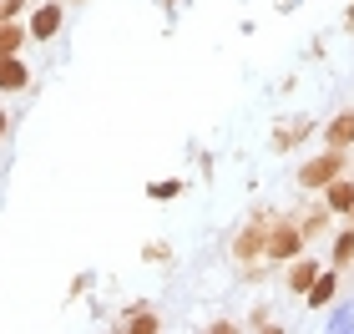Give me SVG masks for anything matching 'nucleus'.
<instances>
[{"label": "nucleus", "mask_w": 354, "mask_h": 334, "mask_svg": "<svg viewBox=\"0 0 354 334\" xmlns=\"http://www.w3.org/2000/svg\"><path fill=\"white\" fill-rule=\"evenodd\" d=\"M319 274H324V268H319L314 259H304V253H299V259L288 263V289H294V294L304 299V294H309V284H314Z\"/></svg>", "instance_id": "nucleus-5"}, {"label": "nucleus", "mask_w": 354, "mask_h": 334, "mask_svg": "<svg viewBox=\"0 0 354 334\" xmlns=\"http://www.w3.org/2000/svg\"><path fill=\"white\" fill-rule=\"evenodd\" d=\"M329 259H334V268L354 263V223H349L344 233H334V253H329Z\"/></svg>", "instance_id": "nucleus-11"}, {"label": "nucleus", "mask_w": 354, "mask_h": 334, "mask_svg": "<svg viewBox=\"0 0 354 334\" xmlns=\"http://www.w3.org/2000/svg\"><path fill=\"white\" fill-rule=\"evenodd\" d=\"M339 172H344V152L339 147H324V157H309V163L299 167V187H304V193H324Z\"/></svg>", "instance_id": "nucleus-1"}, {"label": "nucleus", "mask_w": 354, "mask_h": 334, "mask_svg": "<svg viewBox=\"0 0 354 334\" xmlns=\"http://www.w3.org/2000/svg\"><path fill=\"white\" fill-rule=\"evenodd\" d=\"M183 193V183H152L147 187V198H157V203H167V198H177Z\"/></svg>", "instance_id": "nucleus-14"}, {"label": "nucleus", "mask_w": 354, "mask_h": 334, "mask_svg": "<svg viewBox=\"0 0 354 334\" xmlns=\"http://www.w3.org/2000/svg\"><path fill=\"white\" fill-rule=\"evenodd\" d=\"M324 203H329L334 213H344V218H349V208H354V183L344 178V172H339V178H334V183L324 187Z\"/></svg>", "instance_id": "nucleus-7"}, {"label": "nucleus", "mask_w": 354, "mask_h": 334, "mask_svg": "<svg viewBox=\"0 0 354 334\" xmlns=\"http://www.w3.org/2000/svg\"><path fill=\"white\" fill-rule=\"evenodd\" d=\"M6 127H10V122H6V111H0V137H6Z\"/></svg>", "instance_id": "nucleus-17"}, {"label": "nucleus", "mask_w": 354, "mask_h": 334, "mask_svg": "<svg viewBox=\"0 0 354 334\" xmlns=\"http://www.w3.org/2000/svg\"><path fill=\"white\" fill-rule=\"evenodd\" d=\"M263 253H268V228H263V218H259V223H248V228L238 233L233 259H238V263H248V259H263Z\"/></svg>", "instance_id": "nucleus-3"}, {"label": "nucleus", "mask_w": 354, "mask_h": 334, "mask_svg": "<svg viewBox=\"0 0 354 334\" xmlns=\"http://www.w3.org/2000/svg\"><path fill=\"white\" fill-rule=\"evenodd\" d=\"M329 213H334V208H329L324 198H319V208H314L309 218L299 223V228H304V238H319V233H324V228H329Z\"/></svg>", "instance_id": "nucleus-12"}, {"label": "nucleus", "mask_w": 354, "mask_h": 334, "mask_svg": "<svg viewBox=\"0 0 354 334\" xmlns=\"http://www.w3.org/2000/svg\"><path fill=\"white\" fill-rule=\"evenodd\" d=\"M349 142H354V106H349V111H339V117L324 127V147H339V152H344Z\"/></svg>", "instance_id": "nucleus-6"}, {"label": "nucleus", "mask_w": 354, "mask_h": 334, "mask_svg": "<svg viewBox=\"0 0 354 334\" xmlns=\"http://www.w3.org/2000/svg\"><path fill=\"white\" fill-rule=\"evenodd\" d=\"M132 329H137V334H152V329H157V319H152V314H137Z\"/></svg>", "instance_id": "nucleus-15"}, {"label": "nucleus", "mask_w": 354, "mask_h": 334, "mask_svg": "<svg viewBox=\"0 0 354 334\" xmlns=\"http://www.w3.org/2000/svg\"><path fill=\"white\" fill-rule=\"evenodd\" d=\"M30 82V71L21 66V61H15V56H0V91H21Z\"/></svg>", "instance_id": "nucleus-9"}, {"label": "nucleus", "mask_w": 354, "mask_h": 334, "mask_svg": "<svg viewBox=\"0 0 354 334\" xmlns=\"http://www.w3.org/2000/svg\"><path fill=\"white\" fill-rule=\"evenodd\" d=\"M334 294H339V268H324V274L309 284L304 304H309V309H324V304H334Z\"/></svg>", "instance_id": "nucleus-4"}, {"label": "nucleus", "mask_w": 354, "mask_h": 334, "mask_svg": "<svg viewBox=\"0 0 354 334\" xmlns=\"http://www.w3.org/2000/svg\"><path fill=\"white\" fill-rule=\"evenodd\" d=\"M30 36V30H21V26H10V21H0V56H15L21 51V41Z\"/></svg>", "instance_id": "nucleus-13"}, {"label": "nucleus", "mask_w": 354, "mask_h": 334, "mask_svg": "<svg viewBox=\"0 0 354 334\" xmlns=\"http://www.w3.org/2000/svg\"><path fill=\"white\" fill-rule=\"evenodd\" d=\"M304 243H309V238H304V228H299L294 218H288V223H273V228H268V253H263V259H273V263H294L299 253H304Z\"/></svg>", "instance_id": "nucleus-2"}, {"label": "nucleus", "mask_w": 354, "mask_h": 334, "mask_svg": "<svg viewBox=\"0 0 354 334\" xmlns=\"http://www.w3.org/2000/svg\"><path fill=\"white\" fill-rule=\"evenodd\" d=\"M56 30H61V6H41L36 15H30V36L36 41H51Z\"/></svg>", "instance_id": "nucleus-8"}, {"label": "nucleus", "mask_w": 354, "mask_h": 334, "mask_svg": "<svg viewBox=\"0 0 354 334\" xmlns=\"http://www.w3.org/2000/svg\"><path fill=\"white\" fill-rule=\"evenodd\" d=\"M21 6H26V0H0V10H6V15H15Z\"/></svg>", "instance_id": "nucleus-16"}, {"label": "nucleus", "mask_w": 354, "mask_h": 334, "mask_svg": "<svg viewBox=\"0 0 354 334\" xmlns=\"http://www.w3.org/2000/svg\"><path fill=\"white\" fill-rule=\"evenodd\" d=\"M309 132H314V122H309V117H299V122H288L283 132L273 137V147H299V142L309 137Z\"/></svg>", "instance_id": "nucleus-10"}, {"label": "nucleus", "mask_w": 354, "mask_h": 334, "mask_svg": "<svg viewBox=\"0 0 354 334\" xmlns=\"http://www.w3.org/2000/svg\"><path fill=\"white\" fill-rule=\"evenodd\" d=\"M349 223H354V208H349Z\"/></svg>", "instance_id": "nucleus-18"}]
</instances>
